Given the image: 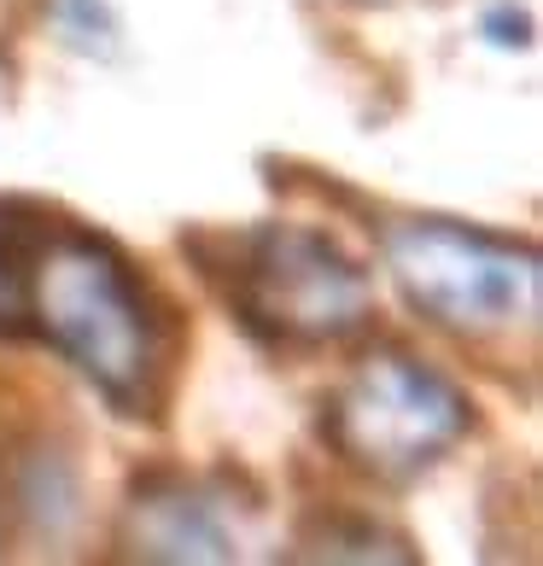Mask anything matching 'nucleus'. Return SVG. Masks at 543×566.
<instances>
[{"mask_svg":"<svg viewBox=\"0 0 543 566\" xmlns=\"http://www.w3.org/2000/svg\"><path fill=\"white\" fill-rule=\"evenodd\" d=\"M316 560H409L404 537H386L380 526H368V520H333V526L310 532L304 537Z\"/></svg>","mask_w":543,"mask_h":566,"instance_id":"obj_6","label":"nucleus"},{"mask_svg":"<svg viewBox=\"0 0 543 566\" xmlns=\"http://www.w3.org/2000/svg\"><path fill=\"white\" fill-rule=\"evenodd\" d=\"M129 555L140 560H234L240 537L228 532L217 496L194 491L187 479L140 485L129 502Z\"/></svg>","mask_w":543,"mask_h":566,"instance_id":"obj_5","label":"nucleus"},{"mask_svg":"<svg viewBox=\"0 0 543 566\" xmlns=\"http://www.w3.org/2000/svg\"><path fill=\"white\" fill-rule=\"evenodd\" d=\"M386 269L409 310L456 339L532 333L543 310V263L526 240L450 217H404L386 228Z\"/></svg>","mask_w":543,"mask_h":566,"instance_id":"obj_3","label":"nucleus"},{"mask_svg":"<svg viewBox=\"0 0 543 566\" xmlns=\"http://www.w3.org/2000/svg\"><path fill=\"white\" fill-rule=\"evenodd\" d=\"M181 251L263 345H340L374 322V286L363 263L322 228L258 222L234 234L205 228V234H187Z\"/></svg>","mask_w":543,"mask_h":566,"instance_id":"obj_2","label":"nucleus"},{"mask_svg":"<svg viewBox=\"0 0 543 566\" xmlns=\"http://www.w3.org/2000/svg\"><path fill=\"white\" fill-rule=\"evenodd\" d=\"M473 427L468 391L409 350H374L322 403L327 450L374 485H409Z\"/></svg>","mask_w":543,"mask_h":566,"instance_id":"obj_4","label":"nucleus"},{"mask_svg":"<svg viewBox=\"0 0 543 566\" xmlns=\"http://www.w3.org/2000/svg\"><path fill=\"white\" fill-rule=\"evenodd\" d=\"M0 316L59 350L129 421H158L170 403L181 333L164 292L112 234L24 193H0Z\"/></svg>","mask_w":543,"mask_h":566,"instance_id":"obj_1","label":"nucleus"}]
</instances>
